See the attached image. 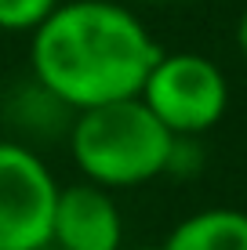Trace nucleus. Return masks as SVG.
I'll list each match as a JSON object with an SVG mask.
<instances>
[{
  "mask_svg": "<svg viewBox=\"0 0 247 250\" xmlns=\"http://www.w3.org/2000/svg\"><path fill=\"white\" fill-rule=\"evenodd\" d=\"M164 47L120 0H66L29 33L33 83L84 113L138 98Z\"/></svg>",
  "mask_w": 247,
  "mask_h": 250,
  "instance_id": "obj_1",
  "label": "nucleus"
},
{
  "mask_svg": "<svg viewBox=\"0 0 247 250\" xmlns=\"http://www.w3.org/2000/svg\"><path fill=\"white\" fill-rule=\"evenodd\" d=\"M178 138L146 109L142 98L84 109L69 124V156L84 182L102 188H135L167 174Z\"/></svg>",
  "mask_w": 247,
  "mask_h": 250,
  "instance_id": "obj_2",
  "label": "nucleus"
},
{
  "mask_svg": "<svg viewBox=\"0 0 247 250\" xmlns=\"http://www.w3.org/2000/svg\"><path fill=\"white\" fill-rule=\"evenodd\" d=\"M138 98L175 138H197L222 124L229 83L222 69L197 51H164Z\"/></svg>",
  "mask_w": 247,
  "mask_h": 250,
  "instance_id": "obj_3",
  "label": "nucleus"
},
{
  "mask_svg": "<svg viewBox=\"0 0 247 250\" xmlns=\"http://www.w3.org/2000/svg\"><path fill=\"white\" fill-rule=\"evenodd\" d=\"M58 188L37 149L19 138L0 142V250H40L51 243Z\"/></svg>",
  "mask_w": 247,
  "mask_h": 250,
  "instance_id": "obj_4",
  "label": "nucleus"
},
{
  "mask_svg": "<svg viewBox=\"0 0 247 250\" xmlns=\"http://www.w3.org/2000/svg\"><path fill=\"white\" fill-rule=\"evenodd\" d=\"M51 247L58 250H124V218L113 192L91 182L58 188Z\"/></svg>",
  "mask_w": 247,
  "mask_h": 250,
  "instance_id": "obj_5",
  "label": "nucleus"
},
{
  "mask_svg": "<svg viewBox=\"0 0 247 250\" xmlns=\"http://www.w3.org/2000/svg\"><path fill=\"white\" fill-rule=\"evenodd\" d=\"M160 250H247V214L236 207H207L182 218Z\"/></svg>",
  "mask_w": 247,
  "mask_h": 250,
  "instance_id": "obj_6",
  "label": "nucleus"
},
{
  "mask_svg": "<svg viewBox=\"0 0 247 250\" xmlns=\"http://www.w3.org/2000/svg\"><path fill=\"white\" fill-rule=\"evenodd\" d=\"M62 0H0V33H33Z\"/></svg>",
  "mask_w": 247,
  "mask_h": 250,
  "instance_id": "obj_7",
  "label": "nucleus"
},
{
  "mask_svg": "<svg viewBox=\"0 0 247 250\" xmlns=\"http://www.w3.org/2000/svg\"><path fill=\"white\" fill-rule=\"evenodd\" d=\"M236 47H240V55L247 58V11L236 19Z\"/></svg>",
  "mask_w": 247,
  "mask_h": 250,
  "instance_id": "obj_8",
  "label": "nucleus"
},
{
  "mask_svg": "<svg viewBox=\"0 0 247 250\" xmlns=\"http://www.w3.org/2000/svg\"><path fill=\"white\" fill-rule=\"evenodd\" d=\"M135 250H160V247H135Z\"/></svg>",
  "mask_w": 247,
  "mask_h": 250,
  "instance_id": "obj_9",
  "label": "nucleus"
},
{
  "mask_svg": "<svg viewBox=\"0 0 247 250\" xmlns=\"http://www.w3.org/2000/svg\"><path fill=\"white\" fill-rule=\"evenodd\" d=\"M40 250H58V247H51V243H47V247H40Z\"/></svg>",
  "mask_w": 247,
  "mask_h": 250,
  "instance_id": "obj_10",
  "label": "nucleus"
},
{
  "mask_svg": "<svg viewBox=\"0 0 247 250\" xmlns=\"http://www.w3.org/2000/svg\"><path fill=\"white\" fill-rule=\"evenodd\" d=\"M189 4H197V0H189Z\"/></svg>",
  "mask_w": 247,
  "mask_h": 250,
  "instance_id": "obj_11",
  "label": "nucleus"
}]
</instances>
